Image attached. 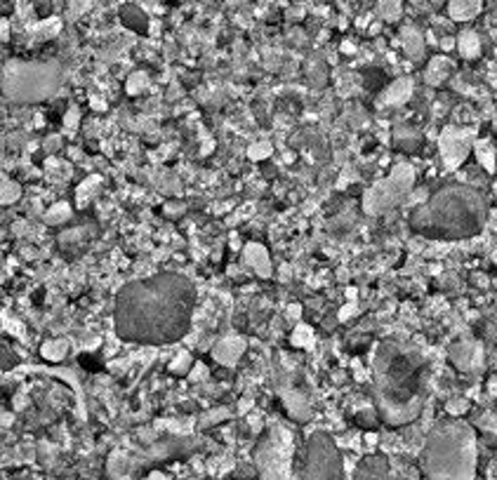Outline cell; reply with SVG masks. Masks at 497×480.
Returning <instances> with one entry per match:
<instances>
[{"mask_svg": "<svg viewBox=\"0 0 497 480\" xmlns=\"http://www.w3.org/2000/svg\"><path fill=\"white\" fill-rule=\"evenodd\" d=\"M458 50L465 59H476L481 55V40L474 31H462L458 38Z\"/></svg>", "mask_w": 497, "mask_h": 480, "instance_id": "cell-19", "label": "cell"}, {"mask_svg": "<svg viewBox=\"0 0 497 480\" xmlns=\"http://www.w3.org/2000/svg\"><path fill=\"white\" fill-rule=\"evenodd\" d=\"M19 195H22V188H19V184L10 181L8 177H3V191H0V200H3V205H12V202H17Z\"/></svg>", "mask_w": 497, "mask_h": 480, "instance_id": "cell-25", "label": "cell"}, {"mask_svg": "<svg viewBox=\"0 0 497 480\" xmlns=\"http://www.w3.org/2000/svg\"><path fill=\"white\" fill-rule=\"evenodd\" d=\"M450 71H453V62H450L448 57H434L432 62H429L427 71H425V83L427 85H441L443 80L450 76Z\"/></svg>", "mask_w": 497, "mask_h": 480, "instance_id": "cell-17", "label": "cell"}, {"mask_svg": "<svg viewBox=\"0 0 497 480\" xmlns=\"http://www.w3.org/2000/svg\"><path fill=\"white\" fill-rule=\"evenodd\" d=\"M495 12H497V0H495Z\"/></svg>", "mask_w": 497, "mask_h": 480, "instance_id": "cell-42", "label": "cell"}, {"mask_svg": "<svg viewBox=\"0 0 497 480\" xmlns=\"http://www.w3.org/2000/svg\"><path fill=\"white\" fill-rule=\"evenodd\" d=\"M62 80L64 69L57 59L45 62L12 59L3 66V97L10 104H38L55 97Z\"/></svg>", "mask_w": 497, "mask_h": 480, "instance_id": "cell-5", "label": "cell"}, {"mask_svg": "<svg viewBox=\"0 0 497 480\" xmlns=\"http://www.w3.org/2000/svg\"><path fill=\"white\" fill-rule=\"evenodd\" d=\"M295 436L285 424L273 422L254 448L257 480H292Z\"/></svg>", "mask_w": 497, "mask_h": 480, "instance_id": "cell-6", "label": "cell"}, {"mask_svg": "<svg viewBox=\"0 0 497 480\" xmlns=\"http://www.w3.org/2000/svg\"><path fill=\"white\" fill-rule=\"evenodd\" d=\"M450 363L460 372H474L483 365V349L479 342H458L450 346Z\"/></svg>", "mask_w": 497, "mask_h": 480, "instance_id": "cell-10", "label": "cell"}, {"mask_svg": "<svg viewBox=\"0 0 497 480\" xmlns=\"http://www.w3.org/2000/svg\"><path fill=\"white\" fill-rule=\"evenodd\" d=\"M226 417V410H219V412H210L205 419H200V426H207V424H212V422H219V419H224Z\"/></svg>", "mask_w": 497, "mask_h": 480, "instance_id": "cell-35", "label": "cell"}, {"mask_svg": "<svg viewBox=\"0 0 497 480\" xmlns=\"http://www.w3.org/2000/svg\"><path fill=\"white\" fill-rule=\"evenodd\" d=\"M356 311V306H347V309H342V313H340V318L342 320H347V318H351V313Z\"/></svg>", "mask_w": 497, "mask_h": 480, "instance_id": "cell-37", "label": "cell"}, {"mask_svg": "<svg viewBox=\"0 0 497 480\" xmlns=\"http://www.w3.org/2000/svg\"><path fill=\"white\" fill-rule=\"evenodd\" d=\"M3 40H8V19H3Z\"/></svg>", "mask_w": 497, "mask_h": 480, "instance_id": "cell-41", "label": "cell"}, {"mask_svg": "<svg viewBox=\"0 0 497 480\" xmlns=\"http://www.w3.org/2000/svg\"><path fill=\"white\" fill-rule=\"evenodd\" d=\"M149 480H167V476H165V473H160V471H153L151 476H149Z\"/></svg>", "mask_w": 497, "mask_h": 480, "instance_id": "cell-39", "label": "cell"}, {"mask_svg": "<svg viewBox=\"0 0 497 480\" xmlns=\"http://www.w3.org/2000/svg\"><path fill=\"white\" fill-rule=\"evenodd\" d=\"M377 12L387 22H396L401 17V0H382L377 5Z\"/></svg>", "mask_w": 497, "mask_h": 480, "instance_id": "cell-26", "label": "cell"}, {"mask_svg": "<svg viewBox=\"0 0 497 480\" xmlns=\"http://www.w3.org/2000/svg\"><path fill=\"white\" fill-rule=\"evenodd\" d=\"M375 408L389 426L411 424L427 401V358L403 339H385L373 353Z\"/></svg>", "mask_w": 497, "mask_h": 480, "instance_id": "cell-2", "label": "cell"}, {"mask_svg": "<svg viewBox=\"0 0 497 480\" xmlns=\"http://www.w3.org/2000/svg\"><path fill=\"white\" fill-rule=\"evenodd\" d=\"M354 480H389V459L385 455H368L356 466Z\"/></svg>", "mask_w": 497, "mask_h": 480, "instance_id": "cell-12", "label": "cell"}, {"mask_svg": "<svg viewBox=\"0 0 497 480\" xmlns=\"http://www.w3.org/2000/svg\"><path fill=\"white\" fill-rule=\"evenodd\" d=\"M207 377V368L203 363H198V365H193L191 372H189V380L191 382H200V380H205Z\"/></svg>", "mask_w": 497, "mask_h": 480, "instance_id": "cell-34", "label": "cell"}, {"mask_svg": "<svg viewBox=\"0 0 497 480\" xmlns=\"http://www.w3.org/2000/svg\"><path fill=\"white\" fill-rule=\"evenodd\" d=\"M71 217V207H69V202H57V205H52L48 209V214H45V221L48 224H62V221H66Z\"/></svg>", "mask_w": 497, "mask_h": 480, "instance_id": "cell-23", "label": "cell"}, {"mask_svg": "<svg viewBox=\"0 0 497 480\" xmlns=\"http://www.w3.org/2000/svg\"><path fill=\"white\" fill-rule=\"evenodd\" d=\"M474 151H476V158H479V163L486 167L488 172H493L495 170V155H493V148H490L486 141H476V146H474Z\"/></svg>", "mask_w": 497, "mask_h": 480, "instance_id": "cell-24", "label": "cell"}, {"mask_svg": "<svg viewBox=\"0 0 497 480\" xmlns=\"http://www.w3.org/2000/svg\"><path fill=\"white\" fill-rule=\"evenodd\" d=\"M481 12V0H448V15L455 22H469Z\"/></svg>", "mask_w": 497, "mask_h": 480, "instance_id": "cell-16", "label": "cell"}, {"mask_svg": "<svg viewBox=\"0 0 497 480\" xmlns=\"http://www.w3.org/2000/svg\"><path fill=\"white\" fill-rule=\"evenodd\" d=\"M99 186V177H90L87 181H83V184L78 186V191H76V195H78V200L83 202V198H87V195H90L92 191H95V188Z\"/></svg>", "mask_w": 497, "mask_h": 480, "instance_id": "cell-31", "label": "cell"}, {"mask_svg": "<svg viewBox=\"0 0 497 480\" xmlns=\"http://www.w3.org/2000/svg\"><path fill=\"white\" fill-rule=\"evenodd\" d=\"M488 219V202L472 186H443L425 205L413 209L411 228L434 240H465L481 233Z\"/></svg>", "mask_w": 497, "mask_h": 480, "instance_id": "cell-3", "label": "cell"}, {"mask_svg": "<svg viewBox=\"0 0 497 480\" xmlns=\"http://www.w3.org/2000/svg\"><path fill=\"white\" fill-rule=\"evenodd\" d=\"M280 398H283L285 408H288V412H290L292 419L306 422V419L311 417V405H309V401L299 394V391H283Z\"/></svg>", "mask_w": 497, "mask_h": 480, "instance_id": "cell-15", "label": "cell"}, {"mask_svg": "<svg viewBox=\"0 0 497 480\" xmlns=\"http://www.w3.org/2000/svg\"><path fill=\"white\" fill-rule=\"evenodd\" d=\"M486 337L493 344H497V297H495V306H493V313H490L488 323H486Z\"/></svg>", "mask_w": 497, "mask_h": 480, "instance_id": "cell-30", "label": "cell"}, {"mask_svg": "<svg viewBox=\"0 0 497 480\" xmlns=\"http://www.w3.org/2000/svg\"><path fill=\"white\" fill-rule=\"evenodd\" d=\"M196 287L182 273H158L120 287L113 304V327L125 342L172 344L189 332Z\"/></svg>", "mask_w": 497, "mask_h": 480, "instance_id": "cell-1", "label": "cell"}, {"mask_svg": "<svg viewBox=\"0 0 497 480\" xmlns=\"http://www.w3.org/2000/svg\"><path fill=\"white\" fill-rule=\"evenodd\" d=\"M314 344V332L309 325H297L292 335V346H311Z\"/></svg>", "mask_w": 497, "mask_h": 480, "instance_id": "cell-27", "label": "cell"}, {"mask_svg": "<svg viewBox=\"0 0 497 480\" xmlns=\"http://www.w3.org/2000/svg\"><path fill=\"white\" fill-rule=\"evenodd\" d=\"M120 17H123V24H127V26H130V29H134V31H142V29H146L144 12L139 10V8H134V5H127V8H123V12H120Z\"/></svg>", "mask_w": 497, "mask_h": 480, "instance_id": "cell-21", "label": "cell"}, {"mask_svg": "<svg viewBox=\"0 0 497 480\" xmlns=\"http://www.w3.org/2000/svg\"><path fill=\"white\" fill-rule=\"evenodd\" d=\"M146 83H149V80H146V73H142V71L132 73V76L127 78V92H130V94L142 92L144 87H146Z\"/></svg>", "mask_w": 497, "mask_h": 480, "instance_id": "cell-29", "label": "cell"}, {"mask_svg": "<svg viewBox=\"0 0 497 480\" xmlns=\"http://www.w3.org/2000/svg\"><path fill=\"white\" fill-rule=\"evenodd\" d=\"M271 153V146L269 144H254L250 151H247V155H250L252 160H262V158H266V155Z\"/></svg>", "mask_w": 497, "mask_h": 480, "instance_id": "cell-32", "label": "cell"}, {"mask_svg": "<svg viewBox=\"0 0 497 480\" xmlns=\"http://www.w3.org/2000/svg\"><path fill=\"white\" fill-rule=\"evenodd\" d=\"M467 408H469L467 401H450V403H448V412H450V415H453V417L465 415Z\"/></svg>", "mask_w": 497, "mask_h": 480, "instance_id": "cell-33", "label": "cell"}, {"mask_svg": "<svg viewBox=\"0 0 497 480\" xmlns=\"http://www.w3.org/2000/svg\"><path fill=\"white\" fill-rule=\"evenodd\" d=\"M66 351H69V342L66 339H52L48 344H43V356L48 358V361H62L66 356Z\"/></svg>", "mask_w": 497, "mask_h": 480, "instance_id": "cell-22", "label": "cell"}, {"mask_svg": "<svg viewBox=\"0 0 497 480\" xmlns=\"http://www.w3.org/2000/svg\"><path fill=\"white\" fill-rule=\"evenodd\" d=\"M401 43H403V50L411 59H420L422 52H425V38L422 33H418L415 29H406L401 36Z\"/></svg>", "mask_w": 497, "mask_h": 480, "instance_id": "cell-18", "label": "cell"}, {"mask_svg": "<svg viewBox=\"0 0 497 480\" xmlns=\"http://www.w3.org/2000/svg\"><path fill=\"white\" fill-rule=\"evenodd\" d=\"M186 445H193V441H165V443H158V445H153L151 448V457L153 459H165V457H170V455H179V452H186L189 448Z\"/></svg>", "mask_w": 497, "mask_h": 480, "instance_id": "cell-20", "label": "cell"}, {"mask_svg": "<svg viewBox=\"0 0 497 480\" xmlns=\"http://www.w3.org/2000/svg\"><path fill=\"white\" fill-rule=\"evenodd\" d=\"M488 389H490V394H495V396H497V375L488 382Z\"/></svg>", "mask_w": 497, "mask_h": 480, "instance_id": "cell-38", "label": "cell"}, {"mask_svg": "<svg viewBox=\"0 0 497 480\" xmlns=\"http://www.w3.org/2000/svg\"><path fill=\"white\" fill-rule=\"evenodd\" d=\"M243 259L259 278H271V259H269V252L264 249V245H259V242H247L243 247Z\"/></svg>", "mask_w": 497, "mask_h": 480, "instance_id": "cell-13", "label": "cell"}, {"mask_svg": "<svg viewBox=\"0 0 497 480\" xmlns=\"http://www.w3.org/2000/svg\"><path fill=\"white\" fill-rule=\"evenodd\" d=\"M299 480H344L340 448L325 431H314L309 436Z\"/></svg>", "mask_w": 497, "mask_h": 480, "instance_id": "cell-8", "label": "cell"}, {"mask_svg": "<svg viewBox=\"0 0 497 480\" xmlns=\"http://www.w3.org/2000/svg\"><path fill=\"white\" fill-rule=\"evenodd\" d=\"M189 368H191V356L189 353H179L170 363V372H172V375H184V372H191Z\"/></svg>", "mask_w": 497, "mask_h": 480, "instance_id": "cell-28", "label": "cell"}, {"mask_svg": "<svg viewBox=\"0 0 497 480\" xmlns=\"http://www.w3.org/2000/svg\"><path fill=\"white\" fill-rule=\"evenodd\" d=\"M76 123H78V109H71L69 116H66V127H69V130H76Z\"/></svg>", "mask_w": 497, "mask_h": 480, "instance_id": "cell-36", "label": "cell"}, {"mask_svg": "<svg viewBox=\"0 0 497 480\" xmlns=\"http://www.w3.org/2000/svg\"><path fill=\"white\" fill-rule=\"evenodd\" d=\"M476 146V130L472 127H446L439 137V151L448 170H455L467 160Z\"/></svg>", "mask_w": 497, "mask_h": 480, "instance_id": "cell-9", "label": "cell"}, {"mask_svg": "<svg viewBox=\"0 0 497 480\" xmlns=\"http://www.w3.org/2000/svg\"><path fill=\"white\" fill-rule=\"evenodd\" d=\"M288 313H290V318H297L299 316V306H290V309H288Z\"/></svg>", "mask_w": 497, "mask_h": 480, "instance_id": "cell-40", "label": "cell"}, {"mask_svg": "<svg viewBox=\"0 0 497 480\" xmlns=\"http://www.w3.org/2000/svg\"><path fill=\"white\" fill-rule=\"evenodd\" d=\"M479 464L476 431L460 417H446L427 434L420 469L427 480H474Z\"/></svg>", "mask_w": 497, "mask_h": 480, "instance_id": "cell-4", "label": "cell"}, {"mask_svg": "<svg viewBox=\"0 0 497 480\" xmlns=\"http://www.w3.org/2000/svg\"><path fill=\"white\" fill-rule=\"evenodd\" d=\"M415 184V170L413 165L399 163L392 167L389 177L380 179L377 184H373L363 195V209L370 217H380V214L389 212L396 205H401L403 198L411 193Z\"/></svg>", "mask_w": 497, "mask_h": 480, "instance_id": "cell-7", "label": "cell"}, {"mask_svg": "<svg viewBox=\"0 0 497 480\" xmlns=\"http://www.w3.org/2000/svg\"><path fill=\"white\" fill-rule=\"evenodd\" d=\"M413 94V80L411 78H399L396 83H392L382 92L380 97V104H389V106H399V104H406Z\"/></svg>", "mask_w": 497, "mask_h": 480, "instance_id": "cell-14", "label": "cell"}, {"mask_svg": "<svg viewBox=\"0 0 497 480\" xmlns=\"http://www.w3.org/2000/svg\"><path fill=\"white\" fill-rule=\"evenodd\" d=\"M243 353H245V339L243 337H236V335L221 337V339L212 346V358L219 365H224V368H233Z\"/></svg>", "mask_w": 497, "mask_h": 480, "instance_id": "cell-11", "label": "cell"}]
</instances>
